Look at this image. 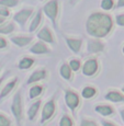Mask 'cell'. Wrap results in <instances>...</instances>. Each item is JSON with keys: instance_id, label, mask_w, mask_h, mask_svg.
Returning a JSON list of instances; mask_svg holds the SVG:
<instances>
[{"instance_id": "6da1fadb", "label": "cell", "mask_w": 124, "mask_h": 126, "mask_svg": "<svg viewBox=\"0 0 124 126\" xmlns=\"http://www.w3.org/2000/svg\"><path fill=\"white\" fill-rule=\"evenodd\" d=\"M112 19L108 14L94 12L87 20L86 29L89 35L93 37H104L110 33L112 29Z\"/></svg>"}, {"instance_id": "7a4b0ae2", "label": "cell", "mask_w": 124, "mask_h": 126, "mask_svg": "<svg viewBox=\"0 0 124 126\" xmlns=\"http://www.w3.org/2000/svg\"><path fill=\"white\" fill-rule=\"evenodd\" d=\"M11 112H12V114H13L14 118H16L18 125L21 126L22 120H23V104H22V95H21L20 91L17 92V93L14 94L13 99H12Z\"/></svg>"}, {"instance_id": "3957f363", "label": "cell", "mask_w": 124, "mask_h": 126, "mask_svg": "<svg viewBox=\"0 0 124 126\" xmlns=\"http://www.w3.org/2000/svg\"><path fill=\"white\" fill-rule=\"evenodd\" d=\"M55 110H56V104H55V99H51L44 104L42 109V114H41V123H46L52 118L54 115Z\"/></svg>"}, {"instance_id": "277c9868", "label": "cell", "mask_w": 124, "mask_h": 126, "mask_svg": "<svg viewBox=\"0 0 124 126\" xmlns=\"http://www.w3.org/2000/svg\"><path fill=\"white\" fill-rule=\"evenodd\" d=\"M65 102H66V105L70 109V111L75 112L80 103L78 93H76L72 90H66L65 91Z\"/></svg>"}, {"instance_id": "5b68a950", "label": "cell", "mask_w": 124, "mask_h": 126, "mask_svg": "<svg viewBox=\"0 0 124 126\" xmlns=\"http://www.w3.org/2000/svg\"><path fill=\"white\" fill-rule=\"evenodd\" d=\"M45 14L47 16V18L51 19L54 24H56V18H57V13H58V1L57 0H51L44 6L43 8Z\"/></svg>"}, {"instance_id": "8992f818", "label": "cell", "mask_w": 124, "mask_h": 126, "mask_svg": "<svg viewBox=\"0 0 124 126\" xmlns=\"http://www.w3.org/2000/svg\"><path fill=\"white\" fill-rule=\"evenodd\" d=\"M98 68H99V64H98V60L96 58H90V59L86 60L85 64L82 65V74L85 76H88V77H91L93 75L97 74L98 71Z\"/></svg>"}, {"instance_id": "52a82bcc", "label": "cell", "mask_w": 124, "mask_h": 126, "mask_svg": "<svg viewBox=\"0 0 124 126\" xmlns=\"http://www.w3.org/2000/svg\"><path fill=\"white\" fill-rule=\"evenodd\" d=\"M32 12H33L32 9H23V10L17 12V13L14 14L13 20L16 21V22H18L21 26H23L24 23L26 22V20H28V19L31 16Z\"/></svg>"}, {"instance_id": "ba28073f", "label": "cell", "mask_w": 124, "mask_h": 126, "mask_svg": "<svg viewBox=\"0 0 124 126\" xmlns=\"http://www.w3.org/2000/svg\"><path fill=\"white\" fill-rule=\"evenodd\" d=\"M47 77V71L45 69H37L35 71H33L31 74V76L29 77L26 83L28 84H32V83H36V82L44 80V79Z\"/></svg>"}, {"instance_id": "9c48e42d", "label": "cell", "mask_w": 124, "mask_h": 126, "mask_svg": "<svg viewBox=\"0 0 124 126\" xmlns=\"http://www.w3.org/2000/svg\"><path fill=\"white\" fill-rule=\"evenodd\" d=\"M19 79L18 78H12L10 81H8L6 84L3 86V88L1 89V91H0V101L2 100V99H4L6 96L9 95V93H11L12 90H13L14 88H16L17 83H18Z\"/></svg>"}, {"instance_id": "30bf717a", "label": "cell", "mask_w": 124, "mask_h": 126, "mask_svg": "<svg viewBox=\"0 0 124 126\" xmlns=\"http://www.w3.org/2000/svg\"><path fill=\"white\" fill-rule=\"evenodd\" d=\"M104 99L110 102L119 103V102H124V94L123 92H120L118 90H110L106 93Z\"/></svg>"}, {"instance_id": "8fae6325", "label": "cell", "mask_w": 124, "mask_h": 126, "mask_svg": "<svg viewBox=\"0 0 124 126\" xmlns=\"http://www.w3.org/2000/svg\"><path fill=\"white\" fill-rule=\"evenodd\" d=\"M104 49L103 43H101L98 40H90L88 41V45H87V50L90 54H96V53H100Z\"/></svg>"}, {"instance_id": "7c38bea8", "label": "cell", "mask_w": 124, "mask_h": 126, "mask_svg": "<svg viewBox=\"0 0 124 126\" xmlns=\"http://www.w3.org/2000/svg\"><path fill=\"white\" fill-rule=\"evenodd\" d=\"M37 37L40 38L41 41H43L44 43H54V37H53V34L51 32V30L47 28V26H44L40 32L37 33Z\"/></svg>"}, {"instance_id": "4fadbf2b", "label": "cell", "mask_w": 124, "mask_h": 126, "mask_svg": "<svg viewBox=\"0 0 124 126\" xmlns=\"http://www.w3.org/2000/svg\"><path fill=\"white\" fill-rule=\"evenodd\" d=\"M30 52L36 55H42V54H47L50 53V48L45 45L44 42H37L34 45H32V47L30 48Z\"/></svg>"}, {"instance_id": "5bb4252c", "label": "cell", "mask_w": 124, "mask_h": 126, "mask_svg": "<svg viewBox=\"0 0 124 126\" xmlns=\"http://www.w3.org/2000/svg\"><path fill=\"white\" fill-rule=\"evenodd\" d=\"M32 37L31 36H22V35H17V36H12L11 37V42L13 44H16L19 47H24L28 44H30Z\"/></svg>"}, {"instance_id": "9a60e30c", "label": "cell", "mask_w": 124, "mask_h": 126, "mask_svg": "<svg viewBox=\"0 0 124 126\" xmlns=\"http://www.w3.org/2000/svg\"><path fill=\"white\" fill-rule=\"evenodd\" d=\"M94 111L102 116H110L114 114V109L111 105H108V104H99V105H96Z\"/></svg>"}, {"instance_id": "2e32d148", "label": "cell", "mask_w": 124, "mask_h": 126, "mask_svg": "<svg viewBox=\"0 0 124 126\" xmlns=\"http://www.w3.org/2000/svg\"><path fill=\"white\" fill-rule=\"evenodd\" d=\"M41 104H42V101H41V100H37V101L33 102V103L30 105V108H29V110H28V118H29L30 121H34V118L36 117V115H37L38 111H40Z\"/></svg>"}, {"instance_id": "e0dca14e", "label": "cell", "mask_w": 124, "mask_h": 126, "mask_svg": "<svg viewBox=\"0 0 124 126\" xmlns=\"http://www.w3.org/2000/svg\"><path fill=\"white\" fill-rule=\"evenodd\" d=\"M66 43H67L68 47H69L74 53H79L80 48H81V45H82V40L67 37L66 38Z\"/></svg>"}, {"instance_id": "ac0fdd59", "label": "cell", "mask_w": 124, "mask_h": 126, "mask_svg": "<svg viewBox=\"0 0 124 126\" xmlns=\"http://www.w3.org/2000/svg\"><path fill=\"white\" fill-rule=\"evenodd\" d=\"M71 68H70L69 64H63L59 68V74L65 80H70L72 77V74H71Z\"/></svg>"}, {"instance_id": "d6986e66", "label": "cell", "mask_w": 124, "mask_h": 126, "mask_svg": "<svg viewBox=\"0 0 124 126\" xmlns=\"http://www.w3.org/2000/svg\"><path fill=\"white\" fill-rule=\"evenodd\" d=\"M33 64H34V59H33V58H31V57H23L22 59L19 62L18 67H19V69H21V70H26V69H30L31 67L33 66Z\"/></svg>"}, {"instance_id": "ffe728a7", "label": "cell", "mask_w": 124, "mask_h": 126, "mask_svg": "<svg viewBox=\"0 0 124 126\" xmlns=\"http://www.w3.org/2000/svg\"><path fill=\"white\" fill-rule=\"evenodd\" d=\"M43 87L40 86V84H34L30 88L29 90V98L30 99H35V98H38V96L42 94L43 92Z\"/></svg>"}, {"instance_id": "44dd1931", "label": "cell", "mask_w": 124, "mask_h": 126, "mask_svg": "<svg viewBox=\"0 0 124 126\" xmlns=\"http://www.w3.org/2000/svg\"><path fill=\"white\" fill-rule=\"evenodd\" d=\"M96 94H97V89L91 86L85 87L81 90V96L84 99H91V98H93Z\"/></svg>"}, {"instance_id": "7402d4cb", "label": "cell", "mask_w": 124, "mask_h": 126, "mask_svg": "<svg viewBox=\"0 0 124 126\" xmlns=\"http://www.w3.org/2000/svg\"><path fill=\"white\" fill-rule=\"evenodd\" d=\"M41 20H42V11H38L37 13H36L35 18H34L32 20V22H31L30 32H34V31L37 29V26L40 25V23H41Z\"/></svg>"}, {"instance_id": "603a6c76", "label": "cell", "mask_w": 124, "mask_h": 126, "mask_svg": "<svg viewBox=\"0 0 124 126\" xmlns=\"http://www.w3.org/2000/svg\"><path fill=\"white\" fill-rule=\"evenodd\" d=\"M13 31H14V24L11 22L0 25V34H10Z\"/></svg>"}, {"instance_id": "cb8c5ba5", "label": "cell", "mask_w": 124, "mask_h": 126, "mask_svg": "<svg viewBox=\"0 0 124 126\" xmlns=\"http://www.w3.org/2000/svg\"><path fill=\"white\" fill-rule=\"evenodd\" d=\"M59 126H74V121L71 120L69 115L65 114L59 120Z\"/></svg>"}, {"instance_id": "d4e9b609", "label": "cell", "mask_w": 124, "mask_h": 126, "mask_svg": "<svg viewBox=\"0 0 124 126\" xmlns=\"http://www.w3.org/2000/svg\"><path fill=\"white\" fill-rule=\"evenodd\" d=\"M18 4V0H0V6L4 8H13Z\"/></svg>"}, {"instance_id": "484cf974", "label": "cell", "mask_w": 124, "mask_h": 126, "mask_svg": "<svg viewBox=\"0 0 124 126\" xmlns=\"http://www.w3.org/2000/svg\"><path fill=\"white\" fill-rule=\"evenodd\" d=\"M0 126H12L11 120L2 113H0Z\"/></svg>"}, {"instance_id": "4316f807", "label": "cell", "mask_w": 124, "mask_h": 126, "mask_svg": "<svg viewBox=\"0 0 124 126\" xmlns=\"http://www.w3.org/2000/svg\"><path fill=\"white\" fill-rule=\"evenodd\" d=\"M101 8L103 10H111L113 8V0H102Z\"/></svg>"}, {"instance_id": "83f0119b", "label": "cell", "mask_w": 124, "mask_h": 126, "mask_svg": "<svg viewBox=\"0 0 124 126\" xmlns=\"http://www.w3.org/2000/svg\"><path fill=\"white\" fill-rule=\"evenodd\" d=\"M69 66L72 71H78L80 68V60L78 59H71L69 62Z\"/></svg>"}, {"instance_id": "f1b7e54d", "label": "cell", "mask_w": 124, "mask_h": 126, "mask_svg": "<svg viewBox=\"0 0 124 126\" xmlns=\"http://www.w3.org/2000/svg\"><path fill=\"white\" fill-rule=\"evenodd\" d=\"M80 126H99L97 124V122H94L93 120L90 118H82L80 122Z\"/></svg>"}, {"instance_id": "f546056e", "label": "cell", "mask_w": 124, "mask_h": 126, "mask_svg": "<svg viewBox=\"0 0 124 126\" xmlns=\"http://www.w3.org/2000/svg\"><path fill=\"white\" fill-rule=\"evenodd\" d=\"M9 14H10V12H9L8 8L0 7V16H2V18H7V16H9Z\"/></svg>"}, {"instance_id": "4dcf8cb0", "label": "cell", "mask_w": 124, "mask_h": 126, "mask_svg": "<svg viewBox=\"0 0 124 126\" xmlns=\"http://www.w3.org/2000/svg\"><path fill=\"white\" fill-rule=\"evenodd\" d=\"M116 23L121 26H124V14H118L115 18Z\"/></svg>"}, {"instance_id": "1f68e13d", "label": "cell", "mask_w": 124, "mask_h": 126, "mask_svg": "<svg viewBox=\"0 0 124 126\" xmlns=\"http://www.w3.org/2000/svg\"><path fill=\"white\" fill-rule=\"evenodd\" d=\"M101 124H102V126H119V125H116L115 123L110 122V121H106V120H102Z\"/></svg>"}, {"instance_id": "d6a6232c", "label": "cell", "mask_w": 124, "mask_h": 126, "mask_svg": "<svg viewBox=\"0 0 124 126\" xmlns=\"http://www.w3.org/2000/svg\"><path fill=\"white\" fill-rule=\"evenodd\" d=\"M7 45H8V43H7V40L0 36V49H2V48H6Z\"/></svg>"}, {"instance_id": "836d02e7", "label": "cell", "mask_w": 124, "mask_h": 126, "mask_svg": "<svg viewBox=\"0 0 124 126\" xmlns=\"http://www.w3.org/2000/svg\"><path fill=\"white\" fill-rule=\"evenodd\" d=\"M116 7H118V8H122V7H124V0H118Z\"/></svg>"}, {"instance_id": "e575fe53", "label": "cell", "mask_w": 124, "mask_h": 126, "mask_svg": "<svg viewBox=\"0 0 124 126\" xmlns=\"http://www.w3.org/2000/svg\"><path fill=\"white\" fill-rule=\"evenodd\" d=\"M120 115H121V118H122V121L124 123V109H122V110L120 111Z\"/></svg>"}, {"instance_id": "d590c367", "label": "cell", "mask_w": 124, "mask_h": 126, "mask_svg": "<svg viewBox=\"0 0 124 126\" xmlns=\"http://www.w3.org/2000/svg\"><path fill=\"white\" fill-rule=\"evenodd\" d=\"M4 21H6V18H2V16H0V25H2L3 23H6Z\"/></svg>"}, {"instance_id": "8d00e7d4", "label": "cell", "mask_w": 124, "mask_h": 126, "mask_svg": "<svg viewBox=\"0 0 124 126\" xmlns=\"http://www.w3.org/2000/svg\"><path fill=\"white\" fill-rule=\"evenodd\" d=\"M4 78H6V75H3V76H1V77H0V86H1V84H2V82H3Z\"/></svg>"}, {"instance_id": "74e56055", "label": "cell", "mask_w": 124, "mask_h": 126, "mask_svg": "<svg viewBox=\"0 0 124 126\" xmlns=\"http://www.w3.org/2000/svg\"><path fill=\"white\" fill-rule=\"evenodd\" d=\"M122 92H123V94H124V87H123V88H122Z\"/></svg>"}, {"instance_id": "f35d334b", "label": "cell", "mask_w": 124, "mask_h": 126, "mask_svg": "<svg viewBox=\"0 0 124 126\" xmlns=\"http://www.w3.org/2000/svg\"><path fill=\"white\" fill-rule=\"evenodd\" d=\"M123 53H124V46H123Z\"/></svg>"}]
</instances>
